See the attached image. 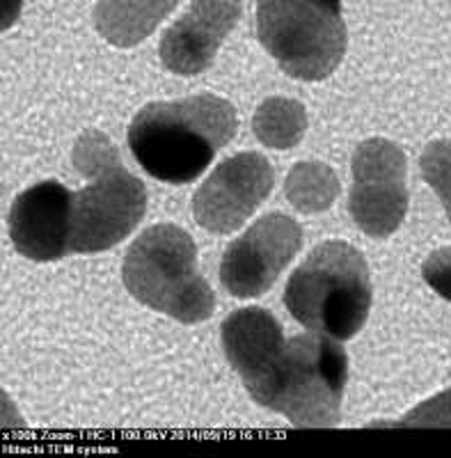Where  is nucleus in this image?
Returning a JSON list of instances; mask_svg holds the SVG:
<instances>
[{
  "mask_svg": "<svg viewBox=\"0 0 451 458\" xmlns=\"http://www.w3.org/2000/svg\"><path fill=\"white\" fill-rule=\"evenodd\" d=\"M124 284L135 301L182 323H200L216 308L208 282L198 271V250L176 225L142 232L124 257Z\"/></svg>",
  "mask_w": 451,
  "mask_h": 458,
  "instance_id": "4",
  "label": "nucleus"
},
{
  "mask_svg": "<svg viewBox=\"0 0 451 458\" xmlns=\"http://www.w3.org/2000/svg\"><path fill=\"white\" fill-rule=\"evenodd\" d=\"M73 193L57 182H42L16 198L10 239L32 261H55L72 250Z\"/></svg>",
  "mask_w": 451,
  "mask_h": 458,
  "instance_id": "11",
  "label": "nucleus"
},
{
  "mask_svg": "<svg viewBox=\"0 0 451 458\" xmlns=\"http://www.w3.org/2000/svg\"><path fill=\"white\" fill-rule=\"evenodd\" d=\"M302 229L285 214H268L227 248L220 282L232 296H261L301 250Z\"/></svg>",
  "mask_w": 451,
  "mask_h": 458,
  "instance_id": "8",
  "label": "nucleus"
},
{
  "mask_svg": "<svg viewBox=\"0 0 451 458\" xmlns=\"http://www.w3.org/2000/svg\"><path fill=\"white\" fill-rule=\"evenodd\" d=\"M236 133V110L216 94L149 104L135 114L129 147L135 161L154 179L188 183Z\"/></svg>",
  "mask_w": 451,
  "mask_h": 458,
  "instance_id": "1",
  "label": "nucleus"
},
{
  "mask_svg": "<svg viewBox=\"0 0 451 458\" xmlns=\"http://www.w3.org/2000/svg\"><path fill=\"white\" fill-rule=\"evenodd\" d=\"M285 305L314 333L339 342L358 335L371 310V276L362 252L342 241L314 248L289 277Z\"/></svg>",
  "mask_w": 451,
  "mask_h": 458,
  "instance_id": "3",
  "label": "nucleus"
},
{
  "mask_svg": "<svg viewBox=\"0 0 451 458\" xmlns=\"http://www.w3.org/2000/svg\"><path fill=\"white\" fill-rule=\"evenodd\" d=\"M424 280L426 284L442 296L445 301L451 302V245L449 248H442V250H436L429 259L424 261Z\"/></svg>",
  "mask_w": 451,
  "mask_h": 458,
  "instance_id": "18",
  "label": "nucleus"
},
{
  "mask_svg": "<svg viewBox=\"0 0 451 458\" xmlns=\"http://www.w3.org/2000/svg\"><path fill=\"white\" fill-rule=\"evenodd\" d=\"M348 211L364 234L376 239L389 236L404 223L408 211L405 157L395 142L374 138L358 147Z\"/></svg>",
  "mask_w": 451,
  "mask_h": 458,
  "instance_id": "7",
  "label": "nucleus"
},
{
  "mask_svg": "<svg viewBox=\"0 0 451 458\" xmlns=\"http://www.w3.org/2000/svg\"><path fill=\"white\" fill-rule=\"evenodd\" d=\"M285 346L277 318L261 308L236 310L223 323V349L229 365L241 376L250 396L266 408Z\"/></svg>",
  "mask_w": 451,
  "mask_h": 458,
  "instance_id": "10",
  "label": "nucleus"
},
{
  "mask_svg": "<svg viewBox=\"0 0 451 458\" xmlns=\"http://www.w3.org/2000/svg\"><path fill=\"white\" fill-rule=\"evenodd\" d=\"M401 427H451V390L410 412Z\"/></svg>",
  "mask_w": 451,
  "mask_h": 458,
  "instance_id": "17",
  "label": "nucleus"
},
{
  "mask_svg": "<svg viewBox=\"0 0 451 458\" xmlns=\"http://www.w3.org/2000/svg\"><path fill=\"white\" fill-rule=\"evenodd\" d=\"M239 16L241 0H192L191 10L163 37V64L179 76L204 72Z\"/></svg>",
  "mask_w": 451,
  "mask_h": 458,
  "instance_id": "12",
  "label": "nucleus"
},
{
  "mask_svg": "<svg viewBox=\"0 0 451 458\" xmlns=\"http://www.w3.org/2000/svg\"><path fill=\"white\" fill-rule=\"evenodd\" d=\"M179 0H99L94 23L106 42L135 47L156 30Z\"/></svg>",
  "mask_w": 451,
  "mask_h": 458,
  "instance_id": "13",
  "label": "nucleus"
},
{
  "mask_svg": "<svg viewBox=\"0 0 451 458\" xmlns=\"http://www.w3.org/2000/svg\"><path fill=\"white\" fill-rule=\"evenodd\" d=\"M339 339L323 333L291 337L277 367L268 408L298 428H330L342 420L348 358Z\"/></svg>",
  "mask_w": 451,
  "mask_h": 458,
  "instance_id": "6",
  "label": "nucleus"
},
{
  "mask_svg": "<svg viewBox=\"0 0 451 458\" xmlns=\"http://www.w3.org/2000/svg\"><path fill=\"white\" fill-rule=\"evenodd\" d=\"M273 188V167L257 151H243L213 170L192 199L200 227L213 234L239 229Z\"/></svg>",
  "mask_w": 451,
  "mask_h": 458,
  "instance_id": "9",
  "label": "nucleus"
},
{
  "mask_svg": "<svg viewBox=\"0 0 451 458\" xmlns=\"http://www.w3.org/2000/svg\"><path fill=\"white\" fill-rule=\"evenodd\" d=\"M421 174L440 198L451 220V140L430 142L421 154Z\"/></svg>",
  "mask_w": 451,
  "mask_h": 458,
  "instance_id": "16",
  "label": "nucleus"
},
{
  "mask_svg": "<svg viewBox=\"0 0 451 458\" xmlns=\"http://www.w3.org/2000/svg\"><path fill=\"white\" fill-rule=\"evenodd\" d=\"M257 35L289 76L328 79L346 51L342 0H260Z\"/></svg>",
  "mask_w": 451,
  "mask_h": 458,
  "instance_id": "5",
  "label": "nucleus"
},
{
  "mask_svg": "<svg viewBox=\"0 0 451 458\" xmlns=\"http://www.w3.org/2000/svg\"><path fill=\"white\" fill-rule=\"evenodd\" d=\"M285 193L298 211L319 214L335 202L339 193V182L335 172L323 163H298L286 177Z\"/></svg>",
  "mask_w": 451,
  "mask_h": 458,
  "instance_id": "15",
  "label": "nucleus"
},
{
  "mask_svg": "<svg viewBox=\"0 0 451 458\" xmlns=\"http://www.w3.org/2000/svg\"><path fill=\"white\" fill-rule=\"evenodd\" d=\"M252 129L261 145L270 149H291L301 142L307 129L305 108L294 99L273 97L254 113Z\"/></svg>",
  "mask_w": 451,
  "mask_h": 458,
  "instance_id": "14",
  "label": "nucleus"
},
{
  "mask_svg": "<svg viewBox=\"0 0 451 458\" xmlns=\"http://www.w3.org/2000/svg\"><path fill=\"white\" fill-rule=\"evenodd\" d=\"M73 163L88 186L73 193L72 252L108 250L138 227L147 208V191L101 131H85L78 138Z\"/></svg>",
  "mask_w": 451,
  "mask_h": 458,
  "instance_id": "2",
  "label": "nucleus"
}]
</instances>
